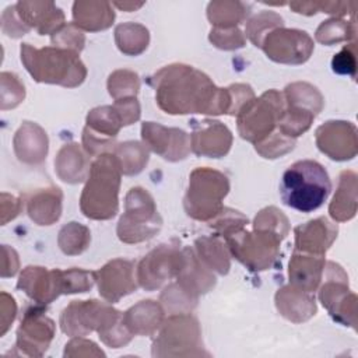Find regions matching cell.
Returning <instances> with one entry per match:
<instances>
[{
    "label": "cell",
    "mask_w": 358,
    "mask_h": 358,
    "mask_svg": "<svg viewBox=\"0 0 358 358\" xmlns=\"http://www.w3.org/2000/svg\"><path fill=\"white\" fill-rule=\"evenodd\" d=\"M148 83L155 88L158 106L166 113H229L228 88H217L208 76L192 66H165L150 77Z\"/></svg>",
    "instance_id": "obj_1"
},
{
    "label": "cell",
    "mask_w": 358,
    "mask_h": 358,
    "mask_svg": "<svg viewBox=\"0 0 358 358\" xmlns=\"http://www.w3.org/2000/svg\"><path fill=\"white\" fill-rule=\"evenodd\" d=\"M330 192L331 182L327 171L313 159L294 162L285 169L280 183L282 203L301 213L322 207Z\"/></svg>",
    "instance_id": "obj_2"
},
{
    "label": "cell",
    "mask_w": 358,
    "mask_h": 358,
    "mask_svg": "<svg viewBox=\"0 0 358 358\" xmlns=\"http://www.w3.org/2000/svg\"><path fill=\"white\" fill-rule=\"evenodd\" d=\"M120 165L115 154H102L91 164L80 207L85 217L109 220L117 213V194L120 185Z\"/></svg>",
    "instance_id": "obj_3"
},
{
    "label": "cell",
    "mask_w": 358,
    "mask_h": 358,
    "mask_svg": "<svg viewBox=\"0 0 358 358\" xmlns=\"http://www.w3.org/2000/svg\"><path fill=\"white\" fill-rule=\"evenodd\" d=\"M21 60L38 83L77 87L87 76L78 53L56 46L35 49L24 43L21 46Z\"/></svg>",
    "instance_id": "obj_4"
},
{
    "label": "cell",
    "mask_w": 358,
    "mask_h": 358,
    "mask_svg": "<svg viewBox=\"0 0 358 358\" xmlns=\"http://www.w3.org/2000/svg\"><path fill=\"white\" fill-rule=\"evenodd\" d=\"M229 190L228 178L210 168H197L190 173L185 196V210L194 220H213L224 207L222 199Z\"/></svg>",
    "instance_id": "obj_5"
},
{
    "label": "cell",
    "mask_w": 358,
    "mask_h": 358,
    "mask_svg": "<svg viewBox=\"0 0 358 358\" xmlns=\"http://www.w3.org/2000/svg\"><path fill=\"white\" fill-rule=\"evenodd\" d=\"M162 225L148 192L141 187H131L126 194V211L117 224V236L122 242L137 243L152 238Z\"/></svg>",
    "instance_id": "obj_6"
},
{
    "label": "cell",
    "mask_w": 358,
    "mask_h": 358,
    "mask_svg": "<svg viewBox=\"0 0 358 358\" xmlns=\"http://www.w3.org/2000/svg\"><path fill=\"white\" fill-rule=\"evenodd\" d=\"M284 106V95L275 90H268L259 98L255 96L236 115L241 137L255 144L268 137L274 131Z\"/></svg>",
    "instance_id": "obj_7"
},
{
    "label": "cell",
    "mask_w": 358,
    "mask_h": 358,
    "mask_svg": "<svg viewBox=\"0 0 358 358\" xmlns=\"http://www.w3.org/2000/svg\"><path fill=\"white\" fill-rule=\"evenodd\" d=\"M200 336L199 322L192 315H171L159 327V334L152 344V355H207L203 348L200 350L203 347Z\"/></svg>",
    "instance_id": "obj_8"
},
{
    "label": "cell",
    "mask_w": 358,
    "mask_h": 358,
    "mask_svg": "<svg viewBox=\"0 0 358 358\" xmlns=\"http://www.w3.org/2000/svg\"><path fill=\"white\" fill-rule=\"evenodd\" d=\"M224 239L232 256L252 271L270 268L278 256V248L282 241L273 232L260 229L248 232L243 228Z\"/></svg>",
    "instance_id": "obj_9"
},
{
    "label": "cell",
    "mask_w": 358,
    "mask_h": 358,
    "mask_svg": "<svg viewBox=\"0 0 358 358\" xmlns=\"http://www.w3.org/2000/svg\"><path fill=\"white\" fill-rule=\"evenodd\" d=\"M323 284L319 299L329 315L343 326L355 329L357 324V295L348 288V275L334 262H326Z\"/></svg>",
    "instance_id": "obj_10"
},
{
    "label": "cell",
    "mask_w": 358,
    "mask_h": 358,
    "mask_svg": "<svg viewBox=\"0 0 358 358\" xmlns=\"http://www.w3.org/2000/svg\"><path fill=\"white\" fill-rule=\"evenodd\" d=\"M123 313L99 301H73L60 316L63 333L71 337L85 336L94 330L103 331Z\"/></svg>",
    "instance_id": "obj_11"
},
{
    "label": "cell",
    "mask_w": 358,
    "mask_h": 358,
    "mask_svg": "<svg viewBox=\"0 0 358 358\" xmlns=\"http://www.w3.org/2000/svg\"><path fill=\"white\" fill-rule=\"evenodd\" d=\"M260 48L277 63L301 64L310 57L313 41L305 31L280 27L264 36Z\"/></svg>",
    "instance_id": "obj_12"
},
{
    "label": "cell",
    "mask_w": 358,
    "mask_h": 358,
    "mask_svg": "<svg viewBox=\"0 0 358 358\" xmlns=\"http://www.w3.org/2000/svg\"><path fill=\"white\" fill-rule=\"evenodd\" d=\"M182 262V250L171 245H159L138 263L137 281L147 291L159 288L166 280L178 275Z\"/></svg>",
    "instance_id": "obj_13"
},
{
    "label": "cell",
    "mask_w": 358,
    "mask_h": 358,
    "mask_svg": "<svg viewBox=\"0 0 358 358\" xmlns=\"http://www.w3.org/2000/svg\"><path fill=\"white\" fill-rule=\"evenodd\" d=\"M316 145L333 161H350L358 152L357 127L352 122L329 120L317 127Z\"/></svg>",
    "instance_id": "obj_14"
},
{
    "label": "cell",
    "mask_w": 358,
    "mask_h": 358,
    "mask_svg": "<svg viewBox=\"0 0 358 358\" xmlns=\"http://www.w3.org/2000/svg\"><path fill=\"white\" fill-rule=\"evenodd\" d=\"M141 137L145 147L166 161L185 159L190 152V136L176 127L145 122L141 126Z\"/></svg>",
    "instance_id": "obj_15"
},
{
    "label": "cell",
    "mask_w": 358,
    "mask_h": 358,
    "mask_svg": "<svg viewBox=\"0 0 358 358\" xmlns=\"http://www.w3.org/2000/svg\"><path fill=\"white\" fill-rule=\"evenodd\" d=\"M134 266L129 260L115 259L95 271V281L99 294L109 303L117 302L122 296L136 291Z\"/></svg>",
    "instance_id": "obj_16"
},
{
    "label": "cell",
    "mask_w": 358,
    "mask_h": 358,
    "mask_svg": "<svg viewBox=\"0 0 358 358\" xmlns=\"http://www.w3.org/2000/svg\"><path fill=\"white\" fill-rule=\"evenodd\" d=\"M190 148L196 155L220 158L228 154L232 145L229 129L218 120H193Z\"/></svg>",
    "instance_id": "obj_17"
},
{
    "label": "cell",
    "mask_w": 358,
    "mask_h": 358,
    "mask_svg": "<svg viewBox=\"0 0 358 358\" xmlns=\"http://www.w3.org/2000/svg\"><path fill=\"white\" fill-rule=\"evenodd\" d=\"M337 232V225L326 217L298 225L295 228V252L324 256L336 241Z\"/></svg>",
    "instance_id": "obj_18"
},
{
    "label": "cell",
    "mask_w": 358,
    "mask_h": 358,
    "mask_svg": "<svg viewBox=\"0 0 358 358\" xmlns=\"http://www.w3.org/2000/svg\"><path fill=\"white\" fill-rule=\"evenodd\" d=\"M18 288L24 289L28 296L39 303H49L63 294L62 271H48L43 267L29 266L21 274Z\"/></svg>",
    "instance_id": "obj_19"
},
{
    "label": "cell",
    "mask_w": 358,
    "mask_h": 358,
    "mask_svg": "<svg viewBox=\"0 0 358 358\" xmlns=\"http://www.w3.org/2000/svg\"><path fill=\"white\" fill-rule=\"evenodd\" d=\"M55 334L53 322L42 312L32 310L25 315L18 330V345L29 355H42Z\"/></svg>",
    "instance_id": "obj_20"
},
{
    "label": "cell",
    "mask_w": 358,
    "mask_h": 358,
    "mask_svg": "<svg viewBox=\"0 0 358 358\" xmlns=\"http://www.w3.org/2000/svg\"><path fill=\"white\" fill-rule=\"evenodd\" d=\"M324 256L310 253H294L289 260V281L291 285L308 292L317 289L324 274Z\"/></svg>",
    "instance_id": "obj_21"
},
{
    "label": "cell",
    "mask_w": 358,
    "mask_h": 358,
    "mask_svg": "<svg viewBox=\"0 0 358 358\" xmlns=\"http://www.w3.org/2000/svg\"><path fill=\"white\" fill-rule=\"evenodd\" d=\"M183 262L176 275L178 284L194 296L206 294L215 285L213 271L199 259V256L189 248L182 250Z\"/></svg>",
    "instance_id": "obj_22"
},
{
    "label": "cell",
    "mask_w": 358,
    "mask_h": 358,
    "mask_svg": "<svg viewBox=\"0 0 358 358\" xmlns=\"http://www.w3.org/2000/svg\"><path fill=\"white\" fill-rule=\"evenodd\" d=\"M275 306L285 319L294 323L305 322L316 313L313 294L294 285H287L277 291Z\"/></svg>",
    "instance_id": "obj_23"
},
{
    "label": "cell",
    "mask_w": 358,
    "mask_h": 358,
    "mask_svg": "<svg viewBox=\"0 0 358 358\" xmlns=\"http://www.w3.org/2000/svg\"><path fill=\"white\" fill-rule=\"evenodd\" d=\"M17 7L21 8L20 14L25 24L34 27L39 35H53L64 25V15L53 3H18Z\"/></svg>",
    "instance_id": "obj_24"
},
{
    "label": "cell",
    "mask_w": 358,
    "mask_h": 358,
    "mask_svg": "<svg viewBox=\"0 0 358 358\" xmlns=\"http://www.w3.org/2000/svg\"><path fill=\"white\" fill-rule=\"evenodd\" d=\"M329 214L334 221H350L357 214V173L343 171L338 176V186L329 206Z\"/></svg>",
    "instance_id": "obj_25"
},
{
    "label": "cell",
    "mask_w": 358,
    "mask_h": 358,
    "mask_svg": "<svg viewBox=\"0 0 358 358\" xmlns=\"http://www.w3.org/2000/svg\"><path fill=\"white\" fill-rule=\"evenodd\" d=\"M59 178L67 183H80L90 175V161L76 143L64 144L55 159Z\"/></svg>",
    "instance_id": "obj_26"
},
{
    "label": "cell",
    "mask_w": 358,
    "mask_h": 358,
    "mask_svg": "<svg viewBox=\"0 0 358 358\" xmlns=\"http://www.w3.org/2000/svg\"><path fill=\"white\" fill-rule=\"evenodd\" d=\"M123 320L133 334L151 336L164 322V312L154 301H140L123 315Z\"/></svg>",
    "instance_id": "obj_27"
},
{
    "label": "cell",
    "mask_w": 358,
    "mask_h": 358,
    "mask_svg": "<svg viewBox=\"0 0 358 358\" xmlns=\"http://www.w3.org/2000/svg\"><path fill=\"white\" fill-rule=\"evenodd\" d=\"M73 20L78 29L101 31L112 25L115 13L105 1H76L73 6Z\"/></svg>",
    "instance_id": "obj_28"
},
{
    "label": "cell",
    "mask_w": 358,
    "mask_h": 358,
    "mask_svg": "<svg viewBox=\"0 0 358 358\" xmlns=\"http://www.w3.org/2000/svg\"><path fill=\"white\" fill-rule=\"evenodd\" d=\"M15 145H25L15 148L18 158L28 164H39L48 154V136L35 123L25 122L17 131Z\"/></svg>",
    "instance_id": "obj_29"
},
{
    "label": "cell",
    "mask_w": 358,
    "mask_h": 358,
    "mask_svg": "<svg viewBox=\"0 0 358 358\" xmlns=\"http://www.w3.org/2000/svg\"><path fill=\"white\" fill-rule=\"evenodd\" d=\"M62 213V192L59 187L41 189L28 201V214L39 225H50Z\"/></svg>",
    "instance_id": "obj_30"
},
{
    "label": "cell",
    "mask_w": 358,
    "mask_h": 358,
    "mask_svg": "<svg viewBox=\"0 0 358 358\" xmlns=\"http://www.w3.org/2000/svg\"><path fill=\"white\" fill-rule=\"evenodd\" d=\"M199 259L213 271L227 274L229 270V253L218 236H203L196 241Z\"/></svg>",
    "instance_id": "obj_31"
},
{
    "label": "cell",
    "mask_w": 358,
    "mask_h": 358,
    "mask_svg": "<svg viewBox=\"0 0 358 358\" xmlns=\"http://www.w3.org/2000/svg\"><path fill=\"white\" fill-rule=\"evenodd\" d=\"M284 101L285 105L302 108L315 115H319L324 105L319 90L308 83H292L287 85L284 91Z\"/></svg>",
    "instance_id": "obj_32"
},
{
    "label": "cell",
    "mask_w": 358,
    "mask_h": 358,
    "mask_svg": "<svg viewBox=\"0 0 358 358\" xmlns=\"http://www.w3.org/2000/svg\"><path fill=\"white\" fill-rule=\"evenodd\" d=\"M123 175H137L148 162V150L138 141L120 143L113 150Z\"/></svg>",
    "instance_id": "obj_33"
},
{
    "label": "cell",
    "mask_w": 358,
    "mask_h": 358,
    "mask_svg": "<svg viewBox=\"0 0 358 358\" xmlns=\"http://www.w3.org/2000/svg\"><path fill=\"white\" fill-rule=\"evenodd\" d=\"M115 39L120 52L136 56L147 48L150 36L147 28L143 25L136 22H126L116 27Z\"/></svg>",
    "instance_id": "obj_34"
},
{
    "label": "cell",
    "mask_w": 358,
    "mask_h": 358,
    "mask_svg": "<svg viewBox=\"0 0 358 358\" xmlns=\"http://www.w3.org/2000/svg\"><path fill=\"white\" fill-rule=\"evenodd\" d=\"M355 34H357V27H355V20L345 21L341 18H329L323 21L317 29H316V41L326 45L331 46L334 43H340L344 41H355Z\"/></svg>",
    "instance_id": "obj_35"
},
{
    "label": "cell",
    "mask_w": 358,
    "mask_h": 358,
    "mask_svg": "<svg viewBox=\"0 0 358 358\" xmlns=\"http://www.w3.org/2000/svg\"><path fill=\"white\" fill-rule=\"evenodd\" d=\"M248 6L239 1H214L208 4L207 17L215 28H234L248 15Z\"/></svg>",
    "instance_id": "obj_36"
},
{
    "label": "cell",
    "mask_w": 358,
    "mask_h": 358,
    "mask_svg": "<svg viewBox=\"0 0 358 358\" xmlns=\"http://www.w3.org/2000/svg\"><path fill=\"white\" fill-rule=\"evenodd\" d=\"M122 126L120 117L113 106L94 108L87 116V127L105 137L115 138Z\"/></svg>",
    "instance_id": "obj_37"
},
{
    "label": "cell",
    "mask_w": 358,
    "mask_h": 358,
    "mask_svg": "<svg viewBox=\"0 0 358 358\" xmlns=\"http://www.w3.org/2000/svg\"><path fill=\"white\" fill-rule=\"evenodd\" d=\"M91 241V234L87 227L78 222L64 225L59 232V246L66 255L83 253Z\"/></svg>",
    "instance_id": "obj_38"
},
{
    "label": "cell",
    "mask_w": 358,
    "mask_h": 358,
    "mask_svg": "<svg viewBox=\"0 0 358 358\" xmlns=\"http://www.w3.org/2000/svg\"><path fill=\"white\" fill-rule=\"evenodd\" d=\"M161 302L169 315L189 313L197 305V296L192 295L178 282H175L164 289L161 294Z\"/></svg>",
    "instance_id": "obj_39"
},
{
    "label": "cell",
    "mask_w": 358,
    "mask_h": 358,
    "mask_svg": "<svg viewBox=\"0 0 358 358\" xmlns=\"http://www.w3.org/2000/svg\"><path fill=\"white\" fill-rule=\"evenodd\" d=\"M280 27H282V18L278 14L273 11H263L248 21L246 35L255 46L260 48L264 36Z\"/></svg>",
    "instance_id": "obj_40"
},
{
    "label": "cell",
    "mask_w": 358,
    "mask_h": 358,
    "mask_svg": "<svg viewBox=\"0 0 358 358\" xmlns=\"http://www.w3.org/2000/svg\"><path fill=\"white\" fill-rule=\"evenodd\" d=\"M140 88L138 76L129 70H116L109 76L108 90L115 99L136 96Z\"/></svg>",
    "instance_id": "obj_41"
},
{
    "label": "cell",
    "mask_w": 358,
    "mask_h": 358,
    "mask_svg": "<svg viewBox=\"0 0 358 358\" xmlns=\"http://www.w3.org/2000/svg\"><path fill=\"white\" fill-rule=\"evenodd\" d=\"M253 229L267 231L278 235L281 239H284L288 234L289 225L287 217L280 211L277 207H267L256 215L253 221Z\"/></svg>",
    "instance_id": "obj_42"
},
{
    "label": "cell",
    "mask_w": 358,
    "mask_h": 358,
    "mask_svg": "<svg viewBox=\"0 0 358 358\" xmlns=\"http://www.w3.org/2000/svg\"><path fill=\"white\" fill-rule=\"evenodd\" d=\"M294 145H295V138L285 137L284 134H281L277 130L275 133L273 131L264 140L256 143L255 148L264 158H277V157H281V155L287 154L288 151H291L294 148Z\"/></svg>",
    "instance_id": "obj_43"
},
{
    "label": "cell",
    "mask_w": 358,
    "mask_h": 358,
    "mask_svg": "<svg viewBox=\"0 0 358 358\" xmlns=\"http://www.w3.org/2000/svg\"><path fill=\"white\" fill-rule=\"evenodd\" d=\"M95 282V271H85L81 268H70L62 271L63 294L87 292Z\"/></svg>",
    "instance_id": "obj_44"
},
{
    "label": "cell",
    "mask_w": 358,
    "mask_h": 358,
    "mask_svg": "<svg viewBox=\"0 0 358 358\" xmlns=\"http://www.w3.org/2000/svg\"><path fill=\"white\" fill-rule=\"evenodd\" d=\"M52 42L55 43L56 48L80 53L84 48L85 38L74 24H69V25H63L57 32L53 34Z\"/></svg>",
    "instance_id": "obj_45"
},
{
    "label": "cell",
    "mask_w": 358,
    "mask_h": 358,
    "mask_svg": "<svg viewBox=\"0 0 358 358\" xmlns=\"http://www.w3.org/2000/svg\"><path fill=\"white\" fill-rule=\"evenodd\" d=\"M331 69L337 74H344L350 77H355L357 71V48L355 41L345 45L338 53H336L331 59Z\"/></svg>",
    "instance_id": "obj_46"
},
{
    "label": "cell",
    "mask_w": 358,
    "mask_h": 358,
    "mask_svg": "<svg viewBox=\"0 0 358 358\" xmlns=\"http://www.w3.org/2000/svg\"><path fill=\"white\" fill-rule=\"evenodd\" d=\"M210 42L220 49L232 50V49L242 48L245 45V36L236 27L214 28L210 32Z\"/></svg>",
    "instance_id": "obj_47"
},
{
    "label": "cell",
    "mask_w": 358,
    "mask_h": 358,
    "mask_svg": "<svg viewBox=\"0 0 358 358\" xmlns=\"http://www.w3.org/2000/svg\"><path fill=\"white\" fill-rule=\"evenodd\" d=\"M113 109L119 115L123 126L131 124V123L137 122L140 117V105H138L136 96L116 99V102L113 103Z\"/></svg>",
    "instance_id": "obj_48"
},
{
    "label": "cell",
    "mask_w": 358,
    "mask_h": 358,
    "mask_svg": "<svg viewBox=\"0 0 358 358\" xmlns=\"http://www.w3.org/2000/svg\"><path fill=\"white\" fill-rule=\"evenodd\" d=\"M289 6L295 10V13L306 15H312L319 11V3H291Z\"/></svg>",
    "instance_id": "obj_49"
},
{
    "label": "cell",
    "mask_w": 358,
    "mask_h": 358,
    "mask_svg": "<svg viewBox=\"0 0 358 358\" xmlns=\"http://www.w3.org/2000/svg\"><path fill=\"white\" fill-rule=\"evenodd\" d=\"M115 6H117L119 8H123V10H126V11H131V8H138V7H141L143 6V3H140V4H133V3H130V4H127V3H115Z\"/></svg>",
    "instance_id": "obj_50"
}]
</instances>
